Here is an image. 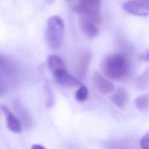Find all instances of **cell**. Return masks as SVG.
<instances>
[{"label":"cell","instance_id":"6da1fadb","mask_svg":"<svg viewBox=\"0 0 149 149\" xmlns=\"http://www.w3.org/2000/svg\"><path fill=\"white\" fill-rule=\"evenodd\" d=\"M100 68L103 74L114 81L127 79L131 73L129 59L123 54H111L102 60Z\"/></svg>","mask_w":149,"mask_h":149},{"label":"cell","instance_id":"7a4b0ae2","mask_svg":"<svg viewBox=\"0 0 149 149\" xmlns=\"http://www.w3.org/2000/svg\"><path fill=\"white\" fill-rule=\"evenodd\" d=\"M65 26L62 19L58 16H52L47 21L45 40L48 47L53 50L60 48L64 40Z\"/></svg>","mask_w":149,"mask_h":149},{"label":"cell","instance_id":"3957f363","mask_svg":"<svg viewBox=\"0 0 149 149\" xmlns=\"http://www.w3.org/2000/svg\"><path fill=\"white\" fill-rule=\"evenodd\" d=\"M101 0H77L72 9L74 12L86 16L97 24L101 21Z\"/></svg>","mask_w":149,"mask_h":149},{"label":"cell","instance_id":"277c9868","mask_svg":"<svg viewBox=\"0 0 149 149\" xmlns=\"http://www.w3.org/2000/svg\"><path fill=\"white\" fill-rule=\"evenodd\" d=\"M1 93H5L9 84H13L17 80V70L13 63L6 58H1Z\"/></svg>","mask_w":149,"mask_h":149},{"label":"cell","instance_id":"5b68a950","mask_svg":"<svg viewBox=\"0 0 149 149\" xmlns=\"http://www.w3.org/2000/svg\"><path fill=\"white\" fill-rule=\"evenodd\" d=\"M52 73L56 82L63 87L71 88L79 87L81 85L80 81L68 73L65 67L58 68L54 70Z\"/></svg>","mask_w":149,"mask_h":149},{"label":"cell","instance_id":"8992f818","mask_svg":"<svg viewBox=\"0 0 149 149\" xmlns=\"http://www.w3.org/2000/svg\"><path fill=\"white\" fill-rule=\"evenodd\" d=\"M122 7L131 15L149 16V0H131L125 2Z\"/></svg>","mask_w":149,"mask_h":149},{"label":"cell","instance_id":"52a82bcc","mask_svg":"<svg viewBox=\"0 0 149 149\" xmlns=\"http://www.w3.org/2000/svg\"><path fill=\"white\" fill-rule=\"evenodd\" d=\"M1 108L5 117L6 125L9 130L15 133H20L22 129V122L19 118L5 105H2Z\"/></svg>","mask_w":149,"mask_h":149},{"label":"cell","instance_id":"ba28073f","mask_svg":"<svg viewBox=\"0 0 149 149\" xmlns=\"http://www.w3.org/2000/svg\"><path fill=\"white\" fill-rule=\"evenodd\" d=\"M79 25L81 31L89 38H95L99 34L97 24L90 19L80 15L78 19Z\"/></svg>","mask_w":149,"mask_h":149},{"label":"cell","instance_id":"9c48e42d","mask_svg":"<svg viewBox=\"0 0 149 149\" xmlns=\"http://www.w3.org/2000/svg\"><path fill=\"white\" fill-rule=\"evenodd\" d=\"M93 81L97 90L103 95L113 93L115 91L113 84L110 80L105 79L98 72H94Z\"/></svg>","mask_w":149,"mask_h":149},{"label":"cell","instance_id":"30bf717a","mask_svg":"<svg viewBox=\"0 0 149 149\" xmlns=\"http://www.w3.org/2000/svg\"><path fill=\"white\" fill-rule=\"evenodd\" d=\"M109 98L111 101L120 109L123 110L129 100V93L123 87H119Z\"/></svg>","mask_w":149,"mask_h":149},{"label":"cell","instance_id":"8fae6325","mask_svg":"<svg viewBox=\"0 0 149 149\" xmlns=\"http://www.w3.org/2000/svg\"><path fill=\"white\" fill-rule=\"evenodd\" d=\"M13 107L19 116L22 124L27 128L31 126L32 120L31 116L19 100H16L13 102Z\"/></svg>","mask_w":149,"mask_h":149},{"label":"cell","instance_id":"7c38bea8","mask_svg":"<svg viewBox=\"0 0 149 149\" xmlns=\"http://www.w3.org/2000/svg\"><path fill=\"white\" fill-rule=\"evenodd\" d=\"M91 53L88 51H83L79 56L76 65V70L78 76L80 77H83L85 75L91 59Z\"/></svg>","mask_w":149,"mask_h":149},{"label":"cell","instance_id":"4fadbf2b","mask_svg":"<svg viewBox=\"0 0 149 149\" xmlns=\"http://www.w3.org/2000/svg\"><path fill=\"white\" fill-rule=\"evenodd\" d=\"M134 104L139 111H147L149 109V93H145L136 97Z\"/></svg>","mask_w":149,"mask_h":149},{"label":"cell","instance_id":"5bb4252c","mask_svg":"<svg viewBox=\"0 0 149 149\" xmlns=\"http://www.w3.org/2000/svg\"><path fill=\"white\" fill-rule=\"evenodd\" d=\"M137 87L141 90H147L149 88V68L141 73L136 80Z\"/></svg>","mask_w":149,"mask_h":149},{"label":"cell","instance_id":"9a60e30c","mask_svg":"<svg viewBox=\"0 0 149 149\" xmlns=\"http://www.w3.org/2000/svg\"><path fill=\"white\" fill-rule=\"evenodd\" d=\"M47 64L52 72L58 68L65 67L64 61L61 57L56 55H51L48 57Z\"/></svg>","mask_w":149,"mask_h":149},{"label":"cell","instance_id":"2e32d148","mask_svg":"<svg viewBox=\"0 0 149 149\" xmlns=\"http://www.w3.org/2000/svg\"><path fill=\"white\" fill-rule=\"evenodd\" d=\"M88 96V90L87 87L84 85H81L76 90L74 97L77 101L81 102L85 101Z\"/></svg>","mask_w":149,"mask_h":149},{"label":"cell","instance_id":"e0dca14e","mask_svg":"<svg viewBox=\"0 0 149 149\" xmlns=\"http://www.w3.org/2000/svg\"><path fill=\"white\" fill-rule=\"evenodd\" d=\"M140 145L143 149H149V133L145 134L140 140Z\"/></svg>","mask_w":149,"mask_h":149},{"label":"cell","instance_id":"ac0fdd59","mask_svg":"<svg viewBox=\"0 0 149 149\" xmlns=\"http://www.w3.org/2000/svg\"><path fill=\"white\" fill-rule=\"evenodd\" d=\"M140 58L144 61L148 62L149 61V49L146 52H144V54H143L142 55H141L140 56Z\"/></svg>","mask_w":149,"mask_h":149},{"label":"cell","instance_id":"d6986e66","mask_svg":"<svg viewBox=\"0 0 149 149\" xmlns=\"http://www.w3.org/2000/svg\"><path fill=\"white\" fill-rule=\"evenodd\" d=\"M31 148H33V149H45V148L42 146H41L40 144H33L31 146Z\"/></svg>","mask_w":149,"mask_h":149},{"label":"cell","instance_id":"ffe728a7","mask_svg":"<svg viewBox=\"0 0 149 149\" xmlns=\"http://www.w3.org/2000/svg\"><path fill=\"white\" fill-rule=\"evenodd\" d=\"M68 1H69V0H68Z\"/></svg>","mask_w":149,"mask_h":149}]
</instances>
